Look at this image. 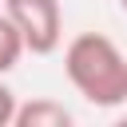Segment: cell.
<instances>
[{
	"instance_id": "1",
	"label": "cell",
	"mask_w": 127,
	"mask_h": 127,
	"mask_svg": "<svg viewBox=\"0 0 127 127\" xmlns=\"http://www.w3.org/2000/svg\"><path fill=\"white\" fill-rule=\"evenodd\" d=\"M64 71L71 87L95 107L127 103V56L103 32H79L64 48Z\"/></svg>"
},
{
	"instance_id": "2",
	"label": "cell",
	"mask_w": 127,
	"mask_h": 127,
	"mask_svg": "<svg viewBox=\"0 0 127 127\" xmlns=\"http://www.w3.org/2000/svg\"><path fill=\"white\" fill-rule=\"evenodd\" d=\"M4 16L16 24L24 52H32V56H52L64 40L60 0H4Z\"/></svg>"
},
{
	"instance_id": "3",
	"label": "cell",
	"mask_w": 127,
	"mask_h": 127,
	"mask_svg": "<svg viewBox=\"0 0 127 127\" xmlns=\"http://www.w3.org/2000/svg\"><path fill=\"white\" fill-rule=\"evenodd\" d=\"M67 123H71V111L48 95L32 103H16V115H12V127H67Z\"/></svg>"
},
{
	"instance_id": "4",
	"label": "cell",
	"mask_w": 127,
	"mask_h": 127,
	"mask_svg": "<svg viewBox=\"0 0 127 127\" xmlns=\"http://www.w3.org/2000/svg\"><path fill=\"white\" fill-rule=\"evenodd\" d=\"M20 56H24V40H20L16 24L0 12V75H8V71L20 64Z\"/></svg>"
},
{
	"instance_id": "5",
	"label": "cell",
	"mask_w": 127,
	"mask_h": 127,
	"mask_svg": "<svg viewBox=\"0 0 127 127\" xmlns=\"http://www.w3.org/2000/svg\"><path fill=\"white\" fill-rule=\"evenodd\" d=\"M16 103H20V99H16V91H12V87H8L4 79H0V127H12Z\"/></svg>"
},
{
	"instance_id": "6",
	"label": "cell",
	"mask_w": 127,
	"mask_h": 127,
	"mask_svg": "<svg viewBox=\"0 0 127 127\" xmlns=\"http://www.w3.org/2000/svg\"><path fill=\"white\" fill-rule=\"evenodd\" d=\"M119 8H123V12H127V0H119Z\"/></svg>"
}]
</instances>
